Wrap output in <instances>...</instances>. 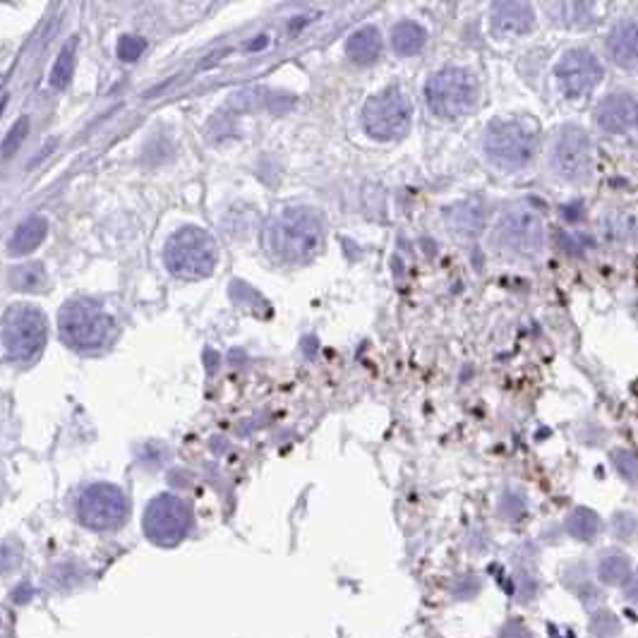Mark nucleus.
I'll return each mask as SVG.
<instances>
[{
  "label": "nucleus",
  "mask_w": 638,
  "mask_h": 638,
  "mask_svg": "<svg viewBox=\"0 0 638 638\" xmlns=\"http://www.w3.org/2000/svg\"><path fill=\"white\" fill-rule=\"evenodd\" d=\"M324 221L315 209L286 207L265 229L266 255L283 266H302L324 250Z\"/></svg>",
  "instance_id": "1"
},
{
  "label": "nucleus",
  "mask_w": 638,
  "mask_h": 638,
  "mask_svg": "<svg viewBox=\"0 0 638 638\" xmlns=\"http://www.w3.org/2000/svg\"><path fill=\"white\" fill-rule=\"evenodd\" d=\"M490 243L509 259H538L545 252V219L531 204H511L499 214Z\"/></svg>",
  "instance_id": "2"
},
{
  "label": "nucleus",
  "mask_w": 638,
  "mask_h": 638,
  "mask_svg": "<svg viewBox=\"0 0 638 638\" xmlns=\"http://www.w3.org/2000/svg\"><path fill=\"white\" fill-rule=\"evenodd\" d=\"M60 337L75 351H99L113 337V317L94 298H72L58 315Z\"/></svg>",
  "instance_id": "3"
},
{
  "label": "nucleus",
  "mask_w": 638,
  "mask_h": 638,
  "mask_svg": "<svg viewBox=\"0 0 638 638\" xmlns=\"http://www.w3.org/2000/svg\"><path fill=\"white\" fill-rule=\"evenodd\" d=\"M166 269L183 281H200L211 276L219 262L214 238L197 226H183L166 240Z\"/></svg>",
  "instance_id": "4"
},
{
  "label": "nucleus",
  "mask_w": 638,
  "mask_h": 638,
  "mask_svg": "<svg viewBox=\"0 0 638 638\" xmlns=\"http://www.w3.org/2000/svg\"><path fill=\"white\" fill-rule=\"evenodd\" d=\"M538 151V132L526 121H495L485 132V154L502 171H524Z\"/></svg>",
  "instance_id": "5"
},
{
  "label": "nucleus",
  "mask_w": 638,
  "mask_h": 638,
  "mask_svg": "<svg viewBox=\"0 0 638 638\" xmlns=\"http://www.w3.org/2000/svg\"><path fill=\"white\" fill-rule=\"evenodd\" d=\"M46 338H49V322L41 310L29 302H17L7 308L3 319V348L7 360L13 363L34 360L43 351Z\"/></svg>",
  "instance_id": "6"
},
{
  "label": "nucleus",
  "mask_w": 638,
  "mask_h": 638,
  "mask_svg": "<svg viewBox=\"0 0 638 638\" xmlns=\"http://www.w3.org/2000/svg\"><path fill=\"white\" fill-rule=\"evenodd\" d=\"M425 99L437 118L456 121L471 113L478 103V82L468 70L446 67L432 75L425 86Z\"/></svg>",
  "instance_id": "7"
},
{
  "label": "nucleus",
  "mask_w": 638,
  "mask_h": 638,
  "mask_svg": "<svg viewBox=\"0 0 638 638\" xmlns=\"http://www.w3.org/2000/svg\"><path fill=\"white\" fill-rule=\"evenodd\" d=\"M413 106L399 86L374 94L363 108V128L377 142H396L409 135Z\"/></svg>",
  "instance_id": "8"
},
{
  "label": "nucleus",
  "mask_w": 638,
  "mask_h": 638,
  "mask_svg": "<svg viewBox=\"0 0 638 638\" xmlns=\"http://www.w3.org/2000/svg\"><path fill=\"white\" fill-rule=\"evenodd\" d=\"M77 521L89 531H115L128 518V497L113 482H92L77 497Z\"/></svg>",
  "instance_id": "9"
},
{
  "label": "nucleus",
  "mask_w": 638,
  "mask_h": 638,
  "mask_svg": "<svg viewBox=\"0 0 638 638\" xmlns=\"http://www.w3.org/2000/svg\"><path fill=\"white\" fill-rule=\"evenodd\" d=\"M144 535L157 547H175L187 538L193 528V511L178 495L154 497L144 511Z\"/></svg>",
  "instance_id": "10"
},
{
  "label": "nucleus",
  "mask_w": 638,
  "mask_h": 638,
  "mask_svg": "<svg viewBox=\"0 0 638 638\" xmlns=\"http://www.w3.org/2000/svg\"><path fill=\"white\" fill-rule=\"evenodd\" d=\"M550 166L554 175L564 183H586L593 171V149L586 130L576 125L562 128L553 142Z\"/></svg>",
  "instance_id": "11"
},
{
  "label": "nucleus",
  "mask_w": 638,
  "mask_h": 638,
  "mask_svg": "<svg viewBox=\"0 0 638 638\" xmlns=\"http://www.w3.org/2000/svg\"><path fill=\"white\" fill-rule=\"evenodd\" d=\"M554 75L560 79L562 92L567 94L569 99H581V96H589L600 85L603 65L590 50L574 49L562 56Z\"/></svg>",
  "instance_id": "12"
},
{
  "label": "nucleus",
  "mask_w": 638,
  "mask_h": 638,
  "mask_svg": "<svg viewBox=\"0 0 638 638\" xmlns=\"http://www.w3.org/2000/svg\"><path fill=\"white\" fill-rule=\"evenodd\" d=\"M598 125L610 135H629L638 130V101L629 94H612L598 106Z\"/></svg>",
  "instance_id": "13"
},
{
  "label": "nucleus",
  "mask_w": 638,
  "mask_h": 638,
  "mask_svg": "<svg viewBox=\"0 0 638 638\" xmlns=\"http://www.w3.org/2000/svg\"><path fill=\"white\" fill-rule=\"evenodd\" d=\"M490 22L497 36H521L531 31L535 14L528 0H495Z\"/></svg>",
  "instance_id": "14"
},
{
  "label": "nucleus",
  "mask_w": 638,
  "mask_h": 638,
  "mask_svg": "<svg viewBox=\"0 0 638 638\" xmlns=\"http://www.w3.org/2000/svg\"><path fill=\"white\" fill-rule=\"evenodd\" d=\"M610 56L622 67H638V22H625L612 31Z\"/></svg>",
  "instance_id": "15"
},
{
  "label": "nucleus",
  "mask_w": 638,
  "mask_h": 638,
  "mask_svg": "<svg viewBox=\"0 0 638 638\" xmlns=\"http://www.w3.org/2000/svg\"><path fill=\"white\" fill-rule=\"evenodd\" d=\"M382 53V36L374 27H363L353 31L346 41V56L355 65H373Z\"/></svg>",
  "instance_id": "16"
},
{
  "label": "nucleus",
  "mask_w": 638,
  "mask_h": 638,
  "mask_svg": "<svg viewBox=\"0 0 638 638\" xmlns=\"http://www.w3.org/2000/svg\"><path fill=\"white\" fill-rule=\"evenodd\" d=\"M46 233H49V221L39 214L29 216V219H24V221L14 229L13 238H10V252L17 255V257L34 252L36 247L43 243Z\"/></svg>",
  "instance_id": "17"
},
{
  "label": "nucleus",
  "mask_w": 638,
  "mask_h": 638,
  "mask_svg": "<svg viewBox=\"0 0 638 638\" xmlns=\"http://www.w3.org/2000/svg\"><path fill=\"white\" fill-rule=\"evenodd\" d=\"M482 204L478 202H463L456 207L449 209V226H452L459 236H475L482 229Z\"/></svg>",
  "instance_id": "18"
},
{
  "label": "nucleus",
  "mask_w": 638,
  "mask_h": 638,
  "mask_svg": "<svg viewBox=\"0 0 638 638\" xmlns=\"http://www.w3.org/2000/svg\"><path fill=\"white\" fill-rule=\"evenodd\" d=\"M425 39H427L425 29L416 24V22H401L391 31V46H394L399 56H416V53H420L425 46Z\"/></svg>",
  "instance_id": "19"
},
{
  "label": "nucleus",
  "mask_w": 638,
  "mask_h": 638,
  "mask_svg": "<svg viewBox=\"0 0 638 638\" xmlns=\"http://www.w3.org/2000/svg\"><path fill=\"white\" fill-rule=\"evenodd\" d=\"M75 50H77V36L65 43V49L58 53L56 65L50 70V85L56 89H65L70 85L72 75H75Z\"/></svg>",
  "instance_id": "20"
},
{
  "label": "nucleus",
  "mask_w": 638,
  "mask_h": 638,
  "mask_svg": "<svg viewBox=\"0 0 638 638\" xmlns=\"http://www.w3.org/2000/svg\"><path fill=\"white\" fill-rule=\"evenodd\" d=\"M598 576L607 586H619V583H626V579L632 576V564H629L625 554H607L598 564Z\"/></svg>",
  "instance_id": "21"
},
{
  "label": "nucleus",
  "mask_w": 638,
  "mask_h": 638,
  "mask_svg": "<svg viewBox=\"0 0 638 638\" xmlns=\"http://www.w3.org/2000/svg\"><path fill=\"white\" fill-rule=\"evenodd\" d=\"M10 283L17 291H39L46 286V272L41 265H22L10 272Z\"/></svg>",
  "instance_id": "22"
},
{
  "label": "nucleus",
  "mask_w": 638,
  "mask_h": 638,
  "mask_svg": "<svg viewBox=\"0 0 638 638\" xmlns=\"http://www.w3.org/2000/svg\"><path fill=\"white\" fill-rule=\"evenodd\" d=\"M569 533L579 540H590L600 528V518L589 509H576L567 521Z\"/></svg>",
  "instance_id": "23"
},
{
  "label": "nucleus",
  "mask_w": 638,
  "mask_h": 638,
  "mask_svg": "<svg viewBox=\"0 0 638 638\" xmlns=\"http://www.w3.org/2000/svg\"><path fill=\"white\" fill-rule=\"evenodd\" d=\"M144 50H147V41H144L142 36L125 34L118 41V58H121L122 63H135Z\"/></svg>",
  "instance_id": "24"
},
{
  "label": "nucleus",
  "mask_w": 638,
  "mask_h": 638,
  "mask_svg": "<svg viewBox=\"0 0 638 638\" xmlns=\"http://www.w3.org/2000/svg\"><path fill=\"white\" fill-rule=\"evenodd\" d=\"M27 132H29V118H20V121L13 125V130L7 132L5 142H3V157L5 158L13 157L14 151L22 147V142H24Z\"/></svg>",
  "instance_id": "25"
}]
</instances>
